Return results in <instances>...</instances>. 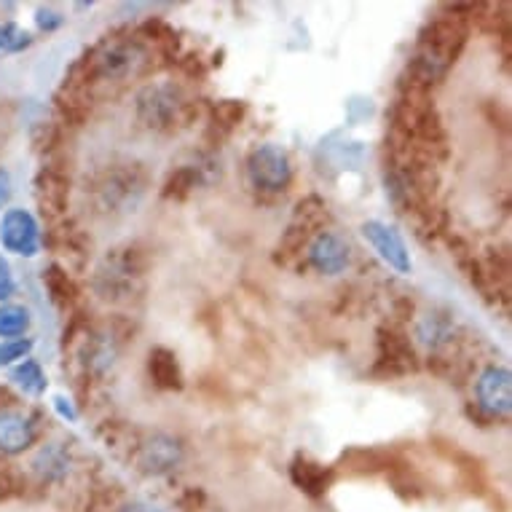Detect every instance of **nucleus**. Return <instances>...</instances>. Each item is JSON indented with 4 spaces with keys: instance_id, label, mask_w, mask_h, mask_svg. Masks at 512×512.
Segmentation results:
<instances>
[{
    "instance_id": "20",
    "label": "nucleus",
    "mask_w": 512,
    "mask_h": 512,
    "mask_svg": "<svg viewBox=\"0 0 512 512\" xmlns=\"http://www.w3.org/2000/svg\"><path fill=\"white\" fill-rule=\"evenodd\" d=\"M43 285H46L51 301L57 303V306H68V303L76 301V285H73V279L59 269V266H49V269L43 271Z\"/></svg>"
},
{
    "instance_id": "14",
    "label": "nucleus",
    "mask_w": 512,
    "mask_h": 512,
    "mask_svg": "<svg viewBox=\"0 0 512 512\" xmlns=\"http://www.w3.org/2000/svg\"><path fill=\"white\" fill-rule=\"evenodd\" d=\"M70 454L68 448L62 443H46L35 454L33 459V472L46 483H57V480H65L70 472Z\"/></svg>"
},
{
    "instance_id": "13",
    "label": "nucleus",
    "mask_w": 512,
    "mask_h": 512,
    "mask_svg": "<svg viewBox=\"0 0 512 512\" xmlns=\"http://www.w3.org/2000/svg\"><path fill=\"white\" fill-rule=\"evenodd\" d=\"M118 352H121V346H118V338L110 333V330H100V333H92V336H86L84 344V365L97 376H105L118 360Z\"/></svg>"
},
{
    "instance_id": "2",
    "label": "nucleus",
    "mask_w": 512,
    "mask_h": 512,
    "mask_svg": "<svg viewBox=\"0 0 512 512\" xmlns=\"http://www.w3.org/2000/svg\"><path fill=\"white\" fill-rule=\"evenodd\" d=\"M89 76L108 84H121L126 78L140 76L151 65V54L143 41L137 38H105L100 46H94L86 57Z\"/></svg>"
},
{
    "instance_id": "7",
    "label": "nucleus",
    "mask_w": 512,
    "mask_h": 512,
    "mask_svg": "<svg viewBox=\"0 0 512 512\" xmlns=\"http://www.w3.org/2000/svg\"><path fill=\"white\" fill-rule=\"evenodd\" d=\"M362 236H365V242L376 250L378 258L387 263L389 269L403 274V277L411 274V252H408V244H405L403 234L395 226H389L384 220H365L362 223Z\"/></svg>"
},
{
    "instance_id": "18",
    "label": "nucleus",
    "mask_w": 512,
    "mask_h": 512,
    "mask_svg": "<svg viewBox=\"0 0 512 512\" xmlns=\"http://www.w3.org/2000/svg\"><path fill=\"white\" fill-rule=\"evenodd\" d=\"M293 480L309 494H322V491H328L330 470H325L322 464L309 462L306 456H298L293 462Z\"/></svg>"
},
{
    "instance_id": "16",
    "label": "nucleus",
    "mask_w": 512,
    "mask_h": 512,
    "mask_svg": "<svg viewBox=\"0 0 512 512\" xmlns=\"http://www.w3.org/2000/svg\"><path fill=\"white\" fill-rule=\"evenodd\" d=\"M416 338L427 349H440L454 338V319H451V314H443V311H429L416 325Z\"/></svg>"
},
{
    "instance_id": "4",
    "label": "nucleus",
    "mask_w": 512,
    "mask_h": 512,
    "mask_svg": "<svg viewBox=\"0 0 512 512\" xmlns=\"http://www.w3.org/2000/svg\"><path fill=\"white\" fill-rule=\"evenodd\" d=\"M140 279H143V266L135 250H113L94 271L92 287L102 301L121 303L137 293Z\"/></svg>"
},
{
    "instance_id": "11",
    "label": "nucleus",
    "mask_w": 512,
    "mask_h": 512,
    "mask_svg": "<svg viewBox=\"0 0 512 512\" xmlns=\"http://www.w3.org/2000/svg\"><path fill=\"white\" fill-rule=\"evenodd\" d=\"M306 261L317 274H325V277H338L349 269L352 263V247L346 242L344 236L336 234V231H319L314 239H311L309 250H306Z\"/></svg>"
},
{
    "instance_id": "25",
    "label": "nucleus",
    "mask_w": 512,
    "mask_h": 512,
    "mask_svg": "<svg viewBox=\"0 0 512 512\" xmlns=\"http://www.w3.org/2000/svg\"><path fill=\"white\" fill-rule=\"evenodd\" d=\"M11 188H14V183H11L9 169L0 167V210H3V207L11 202V194H14Z\"/></svg>"
},
{
    "instance_id": "3",
    "label": "nucleus",
    "mask_w": 512,
    "mask_h": 512,
    "mask_svg": "<svg viewBox=\"0 0 512 512\" xmlns=\"http://www.w3.org/2000/svg\"><path fill=\"white\" fill-rule=\"evenodd\" d=\"M145 196V175L137 167L121 164L102 172L94 183V204L105 215H124L135 212V207Z\"/></svg>"
},
{
    "instance_id": "6",
    "label": "nucleus",
    "mask_w": 512,
    "mask_h": 512,
    "mask_svg": "<svg viewBox=\"0 0 512 512\" xmlns=\"http://www.w3.org/2000/svg\"><path fill=\"white\" fill-rule=\"evenodd\" d=\"M185 108L183 89L172 81H156V84L143 86L135 97L137 121L145 129L153 132H167L180 121V113Z\"/></svg>"
},
{
    "instance_id": "12",
    "label": "nucleus",
    "mask_w": 512,
    "mask_h": 512,
    "mask_svg": "<svg viewBox=\"0 0 512 512\" xmlns=\"http://www.w3.org/2000/svg\"><path fill=\"white\" fill-rule=\"evenodd\" d=\"M35 440H38V424L33 416L22 411L0 413V454H25L30 445H35Z\"/></svg>"
},
{
    "instance_id": "8",
    "label": "nucleus",
    "mask_w": 512,
    "mask_h": 512,
    "mask_svg": "<svg viewBox=\"0 0 512 512\" xmlns=\"http://www.w3.org/2000/svg\"><path fill=\"white\" fill-rule=\"evenodd\" d=\"M0 244L19 258H33L41 250V228L33 212L6 210L0 218Z\"/></svg>"
},
{
    "instance_id": "9",
    "label": "nucleus",
    "mask_w": 512,
    "mask_h": 512,
    "mask_svg": "<svg viewBox=\"0 0 512 512\" xmlns=\"http://www.w3.org/2000/svg\"><path fill=\"white\" fill-rule=\"evenodd\" d=\"M475 400L480 411L494 419H507L512 411V373L504 365H488L475 381Z\"/></svg>"
},
{
    "instance_id": "10",
    "label": "nucleus",
    "mask_w": 512,
    "mask_h": 512,
    "mask_svg": "<svg viewBox=\"0 0 512 512\" xmlns=\"http://www.w3.org/2000/svg\"><path fill=\"white\" fill-rule=\"evenodd\" d=\"M185 459L183 443L175 435L167 432H156V435L145 437L137 451V467L145 475H167V472L177 470Z\"/></svg>"
},
{
    "instance_id": "22",
    "label": "nucleus",
    "mask_w": 512,
    "mask_h": 512,
    "mask_svg": "<svg viewBox=\"0 0 512 512\" xmlns=\"http://www.w3.org/2000/svg\"><path fill=\"white\" fill-rule=\"evenodd\" d=\"M33 349V338H17V341H0V368H6L11 362L27 360V354Z\"/></svg>"
},
{
    "instance_id": "5",
    "label": "nucleus",
    "mask_w": 512,
    "mask_h": 512,
    "mask_svg": "<svg viewBox=\"0 0 512 512\" xmlns=\"http://www.w3.org/2000/svg\"><path fill=\"white\" fill-rule=\"evenodd\" d=\"M247 183L258 194H282L293 183V161L290 153L277 143L255 145L244 164Z\"/></svg>"
},
{
    "instance_id": "27",
    "label": "nucleus",
    "mask_w": 512,
    "mask_h": 512,
    "mask_svg": "<svg viewBox=\"0 0 512 512\" xmlns=\"http://www.w3.org/2000/svg\"><path fill=\"white\" fill-rule=\"evenodd\" d=\"M118 512H159L156 507H151V504L145 502H126L118 507Z\"/></svg>"
},
{
    "instance_id": "23",
    "label": "nucleus",
    "mask_w": 512,
    "mask_h": 512,
    "mask_svg": "<svg viewBox=\"0 0 512 512\" xmlns=\"http://www.w3.org/2000/svg\"><path fill=\"white\" fill-rule=\"evenodd\" d=\"M35 25L41 33H54L59 27L65 25V14L57 9H51V6H41V9L35 11Z\"/></svg>"
},
{
    "instance_id": "15",
    "label": "nucleus",
    "mask_w": 512,
    "mask_h": 512,
    "mask_svg": "<svg viewBox=\"0 0 512 512\" xmlns=\"http://www.w3.org/2000/svg\"><path fill=\"white\" fill-rule=\"evenodd\" d=\"M148 370H151L153 384L159 389H164V392L183 389V373H180L175 352H169L167 346H156V349H153L151 360H148Z\"/></svg>"
},
{
    "instance_id": "26",
    "label": "nucleus",
    "mask_w": 512,
    "mask_h": 512,
    "mask_svg": "<svg viewBox=\"0 0 512 512\" xmlns=\"http://www.w3.org/2000/svg\"><path fill=\"white\" fill-rule=\"evenodd\" d=\"M54 408H57V413H59V416H62V419H68V421H76L78 419L76 408H73V403H70L68 397H62V395L54 397Z\"/></svg>"
},
{
    "instance_id": "17",
    "label": "nucleus",
    "mask_w": 512,
    "mask_h": 512,
    "mask_svg": "<svg viewBox=\"0 0 512 512\" xmlns=\"http://www.w3.org/2000/svg\"><path fill=\"white\" fill-rule=\"evenodd\" d=\"M33 317L19 303H0V341H17L30 330Z\"/></svg>"
},
{
    "instance_id": "1",
    "label": "nucleus",
    "mask_w": 512,
    "mask_h": 512,
    "mask_svg": "<svg viewBox=\"0 0 512 512\" xmlns=\"http://www.w3.org/2000/svg\"><path fill=\"white\" fill-rule=\"evenodd\" d=\"M464 35L467 30L454 17L429 22V27L419 38L416 57H413V76L419 78L421 84H432L437 78H443L462 51Z\"/></svg>"
},
{
    "instance_id": "21",
    "label": "nucleus",
    "mask_w": 512,
    "mask_h": 512,
    "mask_svg": "<svg viewBox=\"0 0 512 512\" xmlns=\"http://www.w3.org/2000/svg\"><path fill=\"white\" fill-rule=\"evenodd\" d=\"M33 33L14 22H0V54H19L33 46Z\"/></svg>"
},
{
    "instance_id": "19",
    "label": "nucleus",
    "mask_w": 512,
    "mask_h": 512,
    "mask_svg": "<svg viewBox=\"0 0 512 512\" xmlns=\"http://www.w3.org/2000/svg\"><path fill=\"white\" fill-rule=\"evenodd\" d=\"M11 381L30 397H41L46 387H49V378H46L43 368L35 360L19 362L17 368L11 370Z\"/></svg>"
},
{
    "instance_id": "24",
    "label": "nucleus",
    "mask_w": 512,
    "mask_h": 512,
    "mask_svg": "<svg viewBox=\"0 0 512 512\" xmlns=\"http://www.w3.org/2000/svg\"><path fill=\"white\" fill-rule=\"evenodd\" d=\"M14 293H17V282H14V274H11L9 261L0 255V303L9 301Z\"/></svg>"
}]
</instances>
